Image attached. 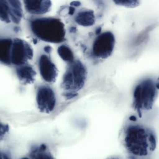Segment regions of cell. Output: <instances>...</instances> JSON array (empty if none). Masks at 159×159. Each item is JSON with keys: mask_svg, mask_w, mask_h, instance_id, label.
I'll list each match as a JSON object with an SVG mask.
<instances>
[{"mask_svg": "<svg viewBox=\"0 0 159 159\" xmlns=\"http://www.w3.org/2000/svg\"><path fill=\"white\" fill-rule=\"evenodd\" d=\"M123 143L127 153L132 159H149L157 148V138L150 128L133 123L124 129Z\"/></svg>", "mask_w": 159, "mask_h": 159, "instance_id": "cell-1", "label": "cell"}, {"mask_svg": "<svg viewBox=\"0 0 159 159\" xmlns=\"http://www.w3.org/2000/svg\"><path fill=\"white\" fill-rule=\"evenodd\" d=\"M30 27L32 33L44 42L58 44L66 40L65 25L57 18H34L30 20Z\"/></svg>", "mask_w": 159, "mask_h": 159, "instance_id": "cell-2", "label": "cell"}, {"mask_svg": "<svg viewBox=\"0 0 159 159\" xmlns=\"http://www.w3.org/2000/svg\"><path fill=\"white\" fill-rule=\"evenodd\" d=\"M157 89L152 80H145L136 85L134 91L133 105L140 116L153 108L157 97Z\"/></svg>", "mask_w": 159, "mask_h": 159, "instance_id": "cell-3", "label": "cell"}, {"mask_svg": "<svg viewBox=\"0 0 159 159\" xmlns=\"http://www.w3.org/2000/svg\"><path fill=\"white\" fill-rule=\"evenodd\" d=\"M86 66L79 60L68 64L62 78V86L69 92H76L83 88L87 80Z\"/></svg>", "mask_w": 159, "mask_h": 159, "instance_id": "cell-4", "label": "cell"}, {"mask_svg": "<svg viewBox=\"0 0 159 159\" xmlns=\"http://www.w3.org/2000/svg\"><path fill=\"white\" fill-rule=\"evenodd\" d=\"M21 0H0V20L19 24L23 17Z\"/></svg>", "mask_w": 159, "mask_h": 159, "instance_id": "cell-5", "label": "cell"}, {"mask_svg": "<svg viewBox=\"0 0 159 159\" xmlns=\"http://www.w3.org/2000/svg\"><path fill=\"white\" fill-rule=\"evenodd\" d=\"M115 45L116 38L113 33L110 31L102 33L93 41V55L97 58L105 59L112 55Z\"/></svg>", "mask_w": 159, "mask_h": 159, "instance_id": "cell-6", "label": "cell"}, {"mask_svg": "<svg viewBox=\"0 0 159 159\" xmlns=\"http://www.w3.org/2000/svg\"><path fill=\"white\" fill-rule=\"evenodd\" d=\"M31 46L26 41L20 38L13 39L11 52V64L18 67L27 64L33 57Z\"/></svg>", "mask_w": 159, "mask_h": 159, "instance_id": "cell-7", "label": "cell"}, {"mask_svg": "<svg viewBox=\"0 0 159 159\" xmlns=\"http://www.w3.org/2000/svg\"><path fill=\"white\" fill-rule=\"evenodd\" d=\"M36 103L40 112L51 113L55 109L57 104L56 94L53 89L47 85L38 87L36 92Z\"/></svg>", "mask_w": 159, "mask_h": 159, "instance_id": "cell-8", "label": "cell"}, {"mask_svg": "<svg viewBox=\"0 0 159 159\" xmlns=\"http://www.w3.org/2000/svg\"><path fill=\"white\" fill-rule=\"evenodd\" d=\"M39 71L42 78L48 83L55 82L58 76L57 66L48 55H42L38 61Z\"/></svg>", "mask_w": 159, "mask_h": 159, "instance_id": "cell-9", "label": "cell"}, {"mask_svg": "<svg viewBox=\"0 0 159 159\" xmlns=\"http://www.w3.org/2000/svg\"><path fill=\"white\" fill-rule=\"evenodd\" d=\"M23 2L25 10L31 15H44L52 8L51 0H23Z\"/></svg>", "mask_w": 159, "mask_h": 159, "instance_id": "cell-10", "label": "cell"}, {"mask_svg": "<svg viewBox=\"0 0 159 159\" xmlns=\"http://www.w3.org/2000/svg\"><path fill=\"white\" fill-rule=\"evenodd\" d=\"M16 73L20 81L24 84L34 83L36 75V71L33 67L28 64L17 67Z\"/></svg>", "mask_w": 159, "mask_h": 159, "instance_id": "cell-11", "label": "cell"}, {"mask_svg": "<svg viewBox=\"0 0 159 159\" xmlns=\"http://www.w3.org/2000/svg\"><path fill=\"white\" fill-rule=\"evenodd\" d=\"M13 39L10 38H0V62L10 65L11 52Z\"/></svg>", "mask_w": 159, "mask_h": 159, "instance_id": "cell-12", "label": "cell"}, {"mask_svg": "<svg viewBox=\"0 0 159 159\" xmlns=\"http://www.w3.org/2000/svg\"><path fill=\"white\" fill-rule=\"evenodd\" d=\"M75 21L80 26L90 27L95 22L94 11L90 9H84L79 11L75 17Z\"/></svg>", "mask_w": 159, "mask_h": 159, "instance_id": "cell-13", "label": "cell"}, {"mask_svg": "<svg viewBox=\"0 0 159 159\" xmlns=\"http://www.w3.org/2000/svg\"><path fill=\"white\" fill-rule=\"evenodd\" d=\"M57 53L62 60L69 63L75 60L72 49L68 46L62 45L58 48Z\"/></svg>", "mask_w": 159, "mask_h": 159, "instance_id": "cell-14", "label": "cell"}, {"mask_svg": "<svg viewBox=\"0 0 159 159\" xmlns=\"http://www.w3.org/2000/svg\"><path fill=\"white\" fill-rule=\"evenodd\" d=\"M117 5L129 8H134L139 6L140 0H113Z\"/></svg>", "mask_w": 159, "mask_h": 159, "instance_id": "cell-15", "label": "cell"}, {"mask_svg": "<svg viewBox=\"0 0 159 159\" xmlns=\"http://www.w3.org/2000/svg\"><path fill=\"white\" fill-rule=\"evenodd\" d=\"M45 148H40L33 152L34 159H54L49 153L46 152Z\"/></svg>", "mask_w": 159, "mask_h": 159, "instance_id": "cell-16", "label": "cell"}, {"mask_svg": "<svg viewBox=\"0 0 159 159\" xmlns=\"http://www.w3.org/2000/svg\"><path fill=\"white\" fill-rule=\"evenodd\" d=\"M9 127L7 124H4L0 121V142L5 137L9 131Z\"/></svg>", "mask_w": 159, "mask_h": 159, "instance_id": "cell-17", "label": "cell"}, {"mask_svg": "<svg viewBox=\"0 0 159 159\" xmlns=\"http://www.w3.org/2000/svg\"><path fill=\"white\" fill-rule=\"evenodd\" d=\"M81 5V3L79 1H73L72 2L70 3L71 6L75 7H79Z\"/></svg>", "mask_w": 159, "mask_h": 159, "instance_id": "cell-18", "label": "cell"}, {"mask_svg": "<svg viewBox=\"0 0 159 159\" xmlns=\"http://www.w3.org/2000/svg\"><path fill=\"white\" fill-rule=\"evenodd\" d=\"M75 8L74 7L70 6L69 7V14L70 15H73L75 12Z\"/></svg>", "mask_w": 159, "mask_h": 159, "instance_id": "cell-19", "label": "cell"}, {"mask_svg": "<svg viewBox=\"0 0 159 159\" xmlns=\"http://www.w3.org/2000/svg\"><path fill=\"white\" fill-rule=\"evenodd\" d=\"M45 51L47 52V53H48V52H50V50H51V48L50 47L47 46L45 48Z\"/></svg>", "mask_w": 159, "mask_h": 159, "instance_id": "cell-20", "label": "cell"}, {"mask_svg": "<svg viewBox=\"0 0 159 159\" xmlns=\"http://www.w3.org/2000/svg\"><path fill=\"white\" fill-rule=\"evenodd\" d=\"M0 159H4L3 156V153L0 152Z\"/></svg>", "mask_w": 159, "mask_h": 159, "instance_id": "cell-21", "label": "cell"}, {"mask_svg": "<svg viewBox=\"0 0 159 159\" xmlns=\"http://www.w3.org/2000/svg\"><path fill=\"white\" fill-rule=\"evenodd\" d=\"M109 159H119L118 158H111Z\"/></svg>", "mask_w": 159, "mask_h": 159, "instance_id": "cell-22", "label": "cell"}, {"mask_svg": "<svg viewBox=\"0 0 159 159\" xmlns=\"http://www.w3.org/2000/svg\"><path fill=\"white\" fill-rule=\"evenodd\" d=\"M21 159H30L28 158H27V157H24V158H22Z\"/></svg>", "mask_w": 159, "mask_h": 159, "instance_id": "cell-23", "label": "cell"}]
</instances>
